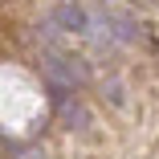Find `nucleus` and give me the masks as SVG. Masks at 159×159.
<instances>
[{
	"mask_svg": "<svg viewBox=\"0 0 159 159\" xmlns=\"http://www.w3.org/2000/svg\"><path fill=\"white\" fill-rule=\"evenodd\" d=\"M8 155H12V159H45L41 147H8Z\"/></svg>",
	"mask_w": 159,
	"mask_h": 159,
	"instance_id": "7ed1b4c3",
	"label": "nucleus"
},
{
	"mask_svg": "<svg viewBox=\"0 0 159 159\" xmlns=\"http://www.w3.org/2000/svg\"><path fill=\"white\" fill-rule=\"evenodd\" d=\"M53 25L61 29V33H90V20L78 4H57L53 8Z\"/></svg>",
	"mask_w": 159,
	"mask_h": 159,
	"instance_id": "f03ea898",
	"label": "nucleus"
},
{
	"mask_svg": "<svg viewBox=\"0 0 159 159\" xmlns=\"http://www.w3.org/2000/svg\"><path fill=\"white\" fill-rule=\"evenodd\" d=\"M53 106H57V114H61V122L66 126H90V110H86V102L78 98L74 90H61V86H53Z\"/></svg>",
	"mask_w": 159,
	"mask_h": 159,
	"instance_id": "f257e3e1",
	"label": "nucleus"
}]
</instances>
